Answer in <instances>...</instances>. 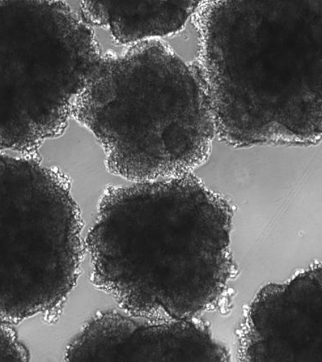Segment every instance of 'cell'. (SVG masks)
<instances>
[{
  "mask_svg": "<svg viewBox=\"0 0 322 362\" xmlns=\"http://www.w3.org/2000/svg\"><path fill=\"white\" fill-rule=\"evenodd\" d=\"M232 219L231 203L192 173L109 187L86 242L93 282L133 316L196 317L235 274Z\"/></svg>",
  "mask_w": 322,
  "mask_h": 362,
  "instance_id": "6da1fadb",
  "label": "cell"
},
{
  "mask_svg": "<svg viewBox=\"0 0 322 362\" xmlns=\"http://www.w3.org/2000/svg\"><path fill=\"white\" fill-rule=\"evenodd\" d=\"M322 2L203 1L197 65L227 146L321 140Z\"/></svg>",
  "mask_w": 322,
  "mask_h": 362,
  "instance_id": "7a4b0ae2",
  "label": "cell"
},
{
  "mask_svg": "<svg viewBox=\"0 0 322 362\" xmlns=\"http://www.w3.org/2000/svg\"><path fill=\"white\" fill-rule=\"evenodd\" d=\"M72 117L101 144L109 171L135 182L192 173L216 135L197 64L158 40L105 52Z\"/></svg>",
  "mask_w": 322,
  "mask_h": 362,
  "instance_id": "3957f363",
  "label": "cell"
},
{
  "mask_svg": "<svg viewBox=\"0 0 322 362\" xmlns=\"http://www.w3.org/2000/svg\"><path fill=\"white\" fill-rule=\"evenodd\" d=\"M83 257L69 181L33 156L0 152V322L61 308Z\"/></svg>",
  "mask_w": 322,
  "mask_h": 362,
  "instance_id": "277c9868",
  "label": "cell"
},
{
  "mask_svg": "<svg viewBox=\"0 0 322 362\" xmlns=\"http://www.w3.org/2000/svg\"><path fill=\"white\" fill-rule=\"evenodd\" d=\"M50 0H0V152L32 156L72 117Z\"/></svg>",
  "mask_w": 322,
  "mask_h": 362,
  "instance_id": "5b68a950",
  "label": "cell"
},
{
  "mask_svg": "<svg viewBox=\"0 0 322 362\" xmlns=\"http://www.w3.org/2000/svg\"><path fill=\"white\" fill-rule=\"evenodd\" d=\"M321 276L316 264L257 293L240 327L241 361H322Z\"/></svg>",
  "mask_w": 322,
  "mask_h": 362,
  "instance_id": "8992f818",
  "label": "cell"
},
{
  "mask_svg": "<svg viewBox=\"0 0 322 362\" xmlns=\"http://www.w3.org/2000/svg\"><path fill=\"white\" fill-rule=\"evenodd\" d=\"M70 361H230L228 349L197 317L97 313L67 348Z\"/></svg>",
  "mask_w": 322,
  "mask_h": 362,
  "instance_id": "52a82bcc",
  "label": "cell"
},
{
  "mask_svg": "<svg viewBox=\"0 0 322 362\" xmlns=\"http://www.w3.org/2000/svg\"><path fill=\"white\" fill-rule=\"evenodd\" d=\"M203 1H83L88 25L109 30L118 44L138 42L181 31Z\"/></svg>",
  "mask_w": 322,
  "mask_h": 362,
  "instance_id": "ba28073f",
  "label": "cell"
},
{
  "mask_svg": "<svg viewBox=\"0 0 322 362\" xmlns=\"http://www.w3.org/2000/svg\"><path fill=\"white\" fill-rule=\"evenodd\" d=\"M27 349L10 325L0 322V361H28Z\"/></svg>",
  "mask_w": 322,
  "mask_h": 362,
  "instance_id": "9c48e42d",
  "label": "cell"
}]
</instances>
